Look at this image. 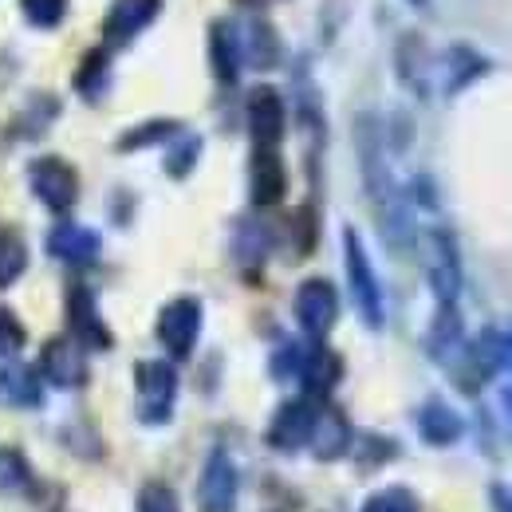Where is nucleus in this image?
<instances>
[{
  "mask_svg": "<svg viewBox=\"0 0 512 512\" xmlns=\"http://www.w3.org/2000/svg\"><path fill=\"white\" fill-rule=\"evenodd\" d=\"M28 178H32L36 197L52 213H67L75 205V197H79V178H75V170L67 166L64 158H52V154L48 158H36L32 170H28Z\"/></svg>",
  "mask_w": 512,
  "mask_h": 512,
  "instance_id": "obj_1",
  "label": "nucleus"
},
{
  "mask_svg": "<svg viewBox=\"0 0 512 512\" xmlns=\"http://www.w3.org/2000/svg\"><path fill=\"white\" fill-rule=\"evenodd\" d=\"M174 371L166 363H142L138 367V414L142 422H166L174 406Z\"/></svg>",
  "mask_w": 512,
  "mask_h": 512,
  "instance_id": "obj_2",
  "label": "nucleus"
},
{
  "mask_svg": "<svg viewBox=\"0 0 512 512\" xmlns=\"http://www.w3.org/2000/svg\"><path fill=\"white\" fill-rule=\"evenodd\" d=\"M197 505L201 512H233L237 505V469L225 453H213L201 481H197Z\"/></svg>",
  "mask_w": 512,
  "mask_h": 512,
  "instance_id": "obj_3",
  "label": "nucleus"
},
{
  "mask_svg": "<svg viewBox=\"0 0 512 512\" xmlns=\"http://www.w3.org/2000/svg\"><path fill=\"white\" fill-rule=\"evenodd\" d=\"M40 375L52 386H79L87 379V363H83V351L75 339H48L44 351H40Z\"/></svg>",
  "mask_w": 512,
  "mask_h": 512,
  "instance_id": "obj_4",
  "label": "nucleus"
},
{
  "mask_svg": "<svg viewBox=\"0 0 512 512\" xmlns=\"http://www.w3.org/2000/svg\"><path fill=\"white\" fill-rule=\"evenodd\" d=\"M312 430H316L312 406H308V402H288V406L276 414L268 438H272V446H280V449H300L304 442H312Z\"/></svg>",
  "mask_w": 512,
  "mask_h": 512,
  "instance_id": "obj_5",
  "label": "nucleus"
},
{
  "mask_svg": "<svg viewBox=\"0 0 512 512\" xmlns=\"http://www.w3.org/2000/svg\"><path fill=\"white\" fill-rule=\"evenodd\" d=\"M67 320H71V331H75L83 343H91V347H107V343H111V331L99 320L95 300H91L87 288H71V296H67Z\"/></svg>",
  "mask_w": 512,
  "mask_h": 512,
  "instance_id": "obj_6",
  "label": "nucleus"
},
{
  "mask_svg": "<svg viewBox=\"0 0 512 512\" xmlns=\"http://www.w3.org/2000/svg\"><path fill=\"white\" fill-rule=\"evenodd\" d=\"M48 253L67 260V264H91L99 256V237L83 225H56L48 233Z\"/></svg>",
  "mask_w": 512,
  "mask_h": 512,
  "instance_id": "obj_7",
  "label": "nucleus"
},
{
  "mask_svg": "<svg viewBox=\"0 0 512 512\" xmlns=\"http://www.w3.org/2000/svg\"><path fill=\"white\" fill-rule=\"evenodd\" d=\"M197 304L193 300H178V304H170L166 312H162V343L174 351V355H186L193 347V339H197Z\"/></svg>",
  "mask_w": 512,
  "mask_h": 512,
  "instance_id": "obj_8",
  "label": "nucleus"
},
{
  "mask_svg": "<svg viewBox=\"0 0 512 512\" xmlns=\"http://www.w3.org/2000/svg\"><path fill=\"white\" fill-rule=\"evenodd\" d=\"M296 316L300 323L308 327V331H327V323L335 320V292L323 284V280H312V284H304L300 288V296H296Z\"/></svg>",
  "mask_w": 512,
  "mask_h": 512,
  "instance_id": "obj_9",
  "label": "nucleus"
},
{
  "mask_svg": "<svg viewBox=\"0 0 512 512\" xmlns=\"http://www.w3.org/2000/svg\"><path fill=\"white\" fill-rule=\"evenodd\" d=\"M0 402L4 406H40V379L24 363H4L0 367Z\"/></svg>",
  "mask_w": 512,
  "mask_h": 512,
  "instance_id": "obj_10",
  "label": "nucleus"
},
{
  "mask_svg": "<svg viewBox=\"0 0 512 512\" xmlns=\"http://www.w3.org/2000/svg\"><path fill=\"white\" fill-rule=\"evenodd\" d=\"M347 256H351V284H355L359 308L367 312V320L379 323V288H375V280H371V268H367V260L359 253L355 237H347Z\"/></svg>",
  "mask_w": 512,
  "mask_h": 512,
  "instance_id": "obj_11",
  "label": "nucleus"
},
{
  "mask_svg": "<svg viewBox=\"0 0 512 512\" xmlns=\"http://www.w3.org/2000/svg\"><path fill=\"white\" fill-rule=\"evenodd\" d=\"M32 481V469H28V457L20 449L4 446L0 449V497H12V493H24Z\"/></svg>",
  "mask_w": 512,
  "mask_h": 512,
  "instance_id": "obj_12",
  "label": "nucleus"
},
{
  "mask_svg": "<svg viewBox=\"0 0 512 512\" xmlns=\"http://www.w3.org/2000/svg\"><path fill=\"white\" fill-rule=\"evenodd\" d=\"M24 264H28V249H24L20 233L0 229V288L16 284V276L24 272Z\"/></svg>",
  "mask_w": 512,
  "mask_h": 512,
  "instance_id": "obj_13",
  "label": "nucleus"
},
{
  "mask_svg": "<svg viewBox=\"0 0 512 512\" xmlns=\"http://www.w3.org/2000/svg\"><path fill=\"white\" fill-rule=\"evenodd\" d=\"M253 130L260 142H272L280 134V103L268 91H256L253 99Z\"/></svg>",
  "mask_w": 512,
  "mask_h": 512,
  "instance_id": "obj_14",
  "label": "nucleus"
},
{
  "mask_svg": "<svg viewBox=\"0 0 512 512\" xmlns=\"http://www.w3.org/2000/svg\"><path fill=\"white\" fill-rule=\"evenodd\" d=\"M142 4H146V0H119V4H115V12L107 16V36H115V40L130 36V32H134V28L146 20Z\"/></svg>",
  "mask_w": 512,
  "mask_h": 512,
  "instance_id": "obj_15",
  "label": "nucleus"
},
{
  "mask_svg": "<svg viewBox=\"0 0 512 512\" xmlns=\"http://www.w3.org/2000/svg\"><path fill=\"white\" fill-rule=\"evenodd\" d=\"M284 193V174H280V162L276 158H260L256 162V201L268 205Z\"/></svg>",
  "mask_w": 512,
  "mask_h": 512,
  "instance_id": "obj_16",
  "label": "nucleus"
},
{
  "mask_svg": "<svg viewBox=\"0 0 512 512\" xmlns=\"http://www.w3.org/2000/svg\"><path fill=\"white\" fill-rule=\"evenodd\" d=\"M457 418L449 414V410H442V406H430L426 414H422V434H426V442H453L457 438Z\"/></svg>",
  "mask_w": 512,
  "mask_h": 512,
  "instance_id": "obj_17",
  "label": "nucleus"
},
{
  "mask_svg": "<svg viewBox=\"0 0 512 512\" xmlns=\"http://www.w3.org/2000/svg\"><path fill=\"white\" fill-rule=\"evenodd\" d=\"M312 446H316V457H339L343 446H347V426L339 418H327L323 430H312Z\"/></svg>",
  "mask_w": 512,
  "mask_h": 512,
  "instance_id": "obj_18",
  "label": "nucleus"
},
{
  "mask_svg": "<svg viewBox=\"0 0 512 512\" xmlns=\"http://www.w3.org/2000/svg\"><path fill=\"white\" fill-rule=\"evenodd\" d=\"M134 512H178V497H174V489H170V485L150 481V485H142Z\"/></svg>",
  "mask_w": 512,
  "mask_h": 512,
  "instance_id": "obj_19",
  "label": "nucleus"
},
{
  "mask_svg": "<svg viewBox=\"0 0 512 512\" xmlns=\"http://www.w3.org/2000/svg\"><path fill=\"white\" fill-rule=\"evenodd\" d=\"M359 512H418V497L410 489H383Z\"/></svg>",
  "mask_w": 512,
  "mask_h": 512,
  "instance_id": "obj_20",
  "label": "nucleus"
},
{
  "mask_svg": "<svg viewBox=\"0 0 512 512\" xmlns=\"http://www.w3.org/2000/svg\"><path fill=\"white\" fill-rule=\"evenodd\" d=\"M20 8L36 28H56L64 20L67 0H20Z\"/></svg>",
  "mask_w": 512,
  "mask_h": 512,
  "instance_id": "obj_21",
  "label": "nucleus"
},
{
  "mask_svg": "<svg viewBox=\"0 0 512 512\" xmlns=\"http://www.w3.org/2000/svg\"><path fill=\"white\" fill-rule=\"evenodd\" d=\"M24 347V323L16 320L4 304H0V359H8V355H16Z\"/></svg>",
  "mask_w": 512,
  "mask_h": 512,
  "instance_id": "obj_22",
  "label": "nucleus"
},
{
  "mask_svg": "<svg viewBox=\"0 0 512 512\" xmlns=\"http://www.w3.org/2000/svg\"><path fill=\"white\" fill-rule=\"evenodd\" d=\"M99 79H103V56L95 52L87 64L79 67V75H75V87H79L83 95H95V91H99Z\"/></svg>",
  "mask_w": 512,
  "mask_h": 512,
  "instance_id": "obj_23",
  "label": "nucleus"
},
{
  "mask_svg": "<svg viewBox=\"0 0 512 512\" xmlns=\"http://www.w3.org/2000/svg\"><path fill=\"white\" fill-rule=\"evenodd\" d=\"M493 509L497 512H512V489H493Z\"/></svg>",
  "mask_w": 512,
  "mask_h": 512,
  "instance_id": "obj_24",
  "label": "nucleus"
}]
</instances>
